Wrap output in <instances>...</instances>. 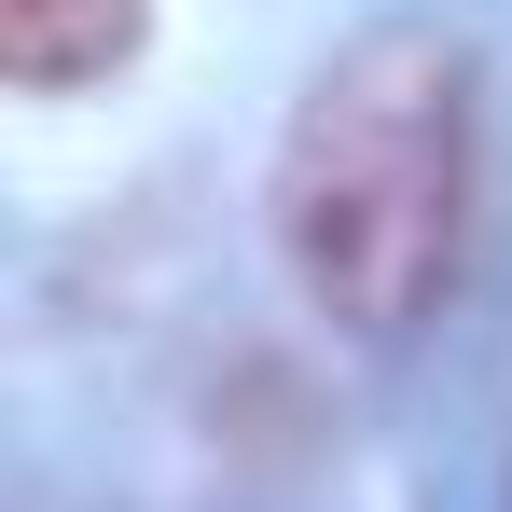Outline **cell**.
I'll list each match as a JSON object with an SVG mask.
<instances>
[{"label": "cell", "instance_id": "1", "mask_svg": "<svg viewBox=\"0 0 512 512\" xmlns=\"http://www.w3.org/2000/svg\"><path fill=\"white\" fill-rule=\"evenodd\" d=\"M471 236V56L443 28H360L277 139V250L346 333H416Z\"/></svg>", "mask_w": 512, "mask_h": 512}, {"label": "cell", "instance_id": "2", "mask_svg": "<svg viewBox=\"0 0 512 512\" xmlns=\"http://www.w3.org/2000/svg\"><path fill=\"white\" fill-rule=\"evenodd\" d=\"M125 56H139V0H0V70L28 97L97 84V70H125Z\"/></svg>", "mask_w": 512, "mask_h": 512}]
</instances>
